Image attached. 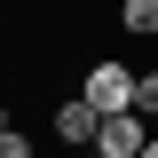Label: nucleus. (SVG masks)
<instances>
[{"label":"nucleus","instance_id":"nucleus-1","mask_svg":"<svg viewBox=\"0 0 158 158\" xmlns=\"http://www.w3.org/2000/svg\"><path fill=\"white\" fill-rule=\"evenodd\" d=\"M79 103H95L103 118H111V111H135V71H127V63H95L87 87H79Z\"/></svg>","mask_w":158,"mask_h":158},{"label":"nucleus","instance_id":"nucleus-2","mask_svg":"<svg viewBox=\"0 0 158 158\" xmlns=\"http://www.w3.org/2000/svg\"><path fill=\"white\" fill-rule=\"evenodd\" d=\"M95 150H103V158H142V150H150L142 111H111V118H103V135H95Z\"/></svg>","mask_w":158,"mask_h":158},{"label":"nucleus","instance_id":"nucleus-3","mask_svg":"<svg viewBox=\"0 0 158 158\" xmlns=\"http://www.w3.org/2000/svg\"><path fill=\"white\" fill-rule=\"evenodd\" d=\"M56 135L95 150V135H103V111H95V103H63V111H56Z\"/></svg>","mask_w":158,"mask_h":158},{"label":"nucleus","instance_id":"nucleus-4","mask_svg":"<svg viewBox=\"0 0 158 158\" xmlns=\"http://www.w3.org/2000/svg\"><path fill=\"white\" fill-rule=\"evenodd\" d=\"M118 24H127V32H142V40H150V32H158V0H127V8H118Z\"/></svg>","mask_w":158,"mask_h":158},{"label":"nucleus","instance_id":"nucleus-5","mask_svg":"<svg viewBox=\"0 0 158 158\" xmlns=\"http://www.w3.org/2000/svg\"><path fill=\"white\" fill-rule=\"evenodd\" d=\"M135 111H158V71H142V79H135Z\"/></svg>","mask_w":158,"mask_h":158},{"label":"nucleus","instance_id":"nucleus-6","mask_svg":"<svg viewBox=\"0 0 158 158\" xmlns=\"http://www.w3.org/2000/svg\"><path fill=\"white\" fill-rule=\"evenodd\" d=\"M0 158H32V142H24L16 127H0Z\"/></svg>","mask_w":158,"mask_h":158},{"label":"nucleus","instance_id":"nucleus-7","mask_svg":"<svg viewBox=\"0 0 158 158\" xmlns=\"http://www.w3.org/2000/svg\"><path fill=\"white\" fill-rule=\"evenodd\" d=\"M79 158H103V150H79Z\"/></svg>","mask_w":158,"mask_h":158}]
</instances>
